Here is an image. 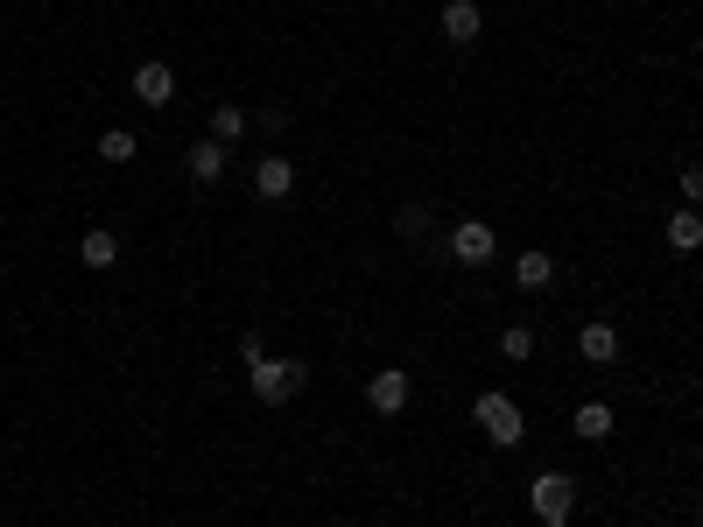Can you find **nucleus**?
I'll list each match as a JSON object with an SVG mask.
<instances>
[{"mask_svg": "<svg viewBox=\"0 0 703 527\" xmlns=\"http://www.w3.org/2000/svg\"><path fill=\"white\" fill-rule=\"evenodd\" d=\"M135 99L141 106H169V99H177V71H169V64H141L135 71Z\"/></svg>", "mask_w": 703, "mask_h": 527, "instance_id": "nucleus-8", "label": "nucleus"}, {"mask_svg": "<svg viewBox=\"0 0 703 527\" xmlns=\"http://www.w3.org/2000/svg\"><path fill=\"white\" fill-rule=\"evenodd\" d=\"M514 281H521V289H548V281H556V260H548V254H535V247H528V254L514 260Z\"/></svg>", "mask_w": 703, "mask_h": 527, "instance_id": "nucleus-14", "label": "nucleus"}, {"mask_svg": "<svg viewBox=\"0 0 703 527\" xmlns=\"http://www.w3.org/2000/svg\"><path fill=\"white\" fill-rule=\"evenodd\" d=\"M408 373L402 366H380L373 373V380H366V401H373V416H402V408H408Z\"/></svg>", "mask_w": 703, "mask_h": 527, "instance_id": "nucleus-5", "label": "nucleus"}, {"mask_svg": "<svg viewBox=\"0 0 703 527\" xmlns=\"http://www.w3.org/2000/svg\"><path fill=\"white\" fill-rule=\"evenodd\" d=\"M423 225H429V212H423V204H408V212L394 218V233H402V239H415V233H423Z\"/></svg>", "mask_w": 703, "mask_h": 527, "instance_id": "nucleus-19", "label": "nucleus"}, {"mask_svg": "<svg viewBox=\"0 0 703 527\" xmlns=\"http://www.w3.org/2000/svg\"><path fill=\"white\" fill-rule=\"evenodd\" d=\"M302 380H310V366H302V359H260V366H246V387H254V401H268V408L296 401Z\"/></svg>", "mask_w": 703, "mask_h": 527, "instance_id": "nucleus-1", "label": "nucleus"}, {"mask_svg": "<svg viewBox=\"0 0 703 527\" xmlns=\"http://www.w3.org/2000/svg\"><path fill=\"white\" fill-rule=\"evenodd\" d=\"M542 527H569V520H542Z\"/></svg>", "mask_w": 703, "mask_h": 527, "instance_id": "nucleus-21", "label": "nucleus"}, {"mask_svg": "<svg viewBox=\"0 0 703 527\" xmlns=\"http://www.w3.org/2000/svg\"><path fill=\"white\" fill-rule=\"evenodd\" d=\"M479 35H486V14H479V0H444V43L471 50Z\"/></svg>", "mask_w": 703, "mask_h": 527, "instance_id": "nucleus-6", "label": "nucleus"}, {"mask_svg": "<svg viewBox=\"0 0 703 527\" xmlns=\"http://www.w3.org/2000/svg\"><path fill=\"white\" fill-rule=\"evenodd\" d=\"M254 191L268 197V204H275V197H289V191H296V162H289V155H260V169H254Z\"/></svg>", "mask_w": 703, "mask_h": 527, "instance_id": "nucleus-7", "label": "nucleus"}, {"mask_svg": "<svg viewBox=\"0 0 703 527\" xmlns=\"http://www.w3.org/2000/svg\"><path fill=\"white\" fill-rule=\"evenodd\" d=\"M450 254H458L465 268H479V260L500 254V233H492L486 218H458V233H450Z\"/></svg>", "mask_w": 703, "mask_h": 527, "instance_id": "nucleus-4", "label": "nucleus"}, {"mask_svg": "<svg viewBox=\"0 0 703 527\" xmlns=\"http://www.w3.org/2000/svg\"><path fill=\"white\" fill-rule=\"evenodd\" d=\"M500 352H507V359H528V352H535V331H528V324H507V331H500Z\"/></svg>", "mask_w": 703, "mask_h": 527, "instance_id": "nucleus-17", "label": "nucleus"}, {"mask_svg": "<svg viewBox=\"0 0 703 527\" xmlns=\"http://www.w3.org/2000/svg\"><path fill=\"white\" fill-rule=\"evenodd\" d=\"M135 155H141V141L127 135V127H106V135H99V162H113V169H127V162H135Z\"/></svg>", "mask_w": 703, "mask_h": 527, "instance_id": "nucleus-13", "label": "nucleus"}, {"mask_svg": "<svg viewBox=\"0 0 703 527\" xmlns=\"http://www.w3.org/2000/svg\"><path fill=\"white\" fill-rule=\"evenodd\" d=\"M239 135H246V106L219 99V106H212V141H239Z\"/></svg>", "mask_w": 703, "mask_h": 527, "instance_id": "nucleus-16", "label": "nucleus"}, {"mask_svg": "<svg viewBox=\"0 0 703 527\" xmlns=\"http://www.w3.org/2000/svg\"><path fill=\"white\" fill-rule=\"evenodd\" d=\"M669 247H675V254H696V247H703V212H696V204L669 212Z\"/></svg>", "mask_w": 703, "mask_h": 527, "instance_id": "nucleus-10", "label": "nucleus"}, {"mask_svg": "<svg viewBox=\"0 0 703 527\" xmlns=\"http://www.w3.org/2000/svg\"><path fill=\"white\" fill-rule=\"evenodd\" d=\"M471 422H479V429H486V443H500V450H514V443L528 437V422H521V401H514V394H479Z\"/></svg>", "mask_w": 703, "mask_h": 527, "instance_id": "nucleus-2", "label": "nucleus"}, {"mask_svg": "<svg viewBox=\"0 0 703 527\" xmlns=\"http://www.w3.org/2000/svg\"><path fill=\"white\" fill-rule=\"evenodd\" d=\"M260 359H268V352H260V337L239 331V366H260Z\"/></svg>", "mask_w": 703, "mask_h": 527, "instance_id": "nucleus-20", "label": "nucleus"}, {"mask_svg": "<svg viewBox=\"0 0 703 527\" xmlns=\"http://www.w3.org/2000/svg\"><path fill=\"white\" fill-rule=\"evenodd\" d=\"M577 352H584L592 366H613V359H619V331H613V324H577Z\"/></svg>", "mask_w": 703, "mask_h": 527, "instance_id": "nucleus-9", "label": "nucleus"}, {"mask_svg": "<svg viewBox=\"0 0 703 527\" xmlns=\"http://www.w3.org/2000/svg\"><path fill=\"white\" fill-rule=\"evenodd\" d=\"M190 176H198V183H219V176H225V141H212V135L190 141Z\"/></svg>", "mask_w": 703, "mask_h": 527, "instance_id": "nucleus-12", "label": "nucleus"}, {"mask_svg": "<svg viewBox=\"0 0 703 527\" xmlns=\"http://www.w3.org/2000/svg\"><path fill=\"white\" fill-rule=\"evenodd\" d=\"M78 260L85 268H120V239H113L106 225H92V233L78 239Z\"/></svg>", "mask_w": 703, "mask_h": 527, "instance_id": "nucleus-11", "label": "nucleus"}, {"mask_svg": "<svg viewBox=\"0 0 703 527\" xmlns=\"http://www.w3.org/2000/svg\"><path fill=\"white\" fill-rule=\"evenodd\" d=\"M682 204L703 212V162H682Z\"/></svg>", "mask_w": 703, "mask_h": 527, "instance_id": "nucleus-18", "label": "nucleus"}, {"mask_svg": "<svg viewBox=\"0 0 703 527\" xmlns=\"http://www.w3.org/2000/svg\"><path fill=\"white\" fill-rule=\"evenodd\" d=\"M577 437H584V443H605V437H613V408H605V401H584V408H577Z\"/></svg>", "mask_w": 703, "mask_h": 527, "instance_id": "nucleus-15", "label": "nucleus"}, {"mask_svg": "<svg viewBox=\"0 0 703 527\" xmlns=\"http://www.w3.org/2000/svg\"><path fill=\"white\" fill-rule=\"evenodd\" d=\"M528 506H535L542 520H569L577 514V485H569L563 472H542L535 485H528Z\"/></svg>", "mask_w": 703, "mask_h": 527, "instance_id": "nucleus-3", "label": "nucleus"}]
</instances>
